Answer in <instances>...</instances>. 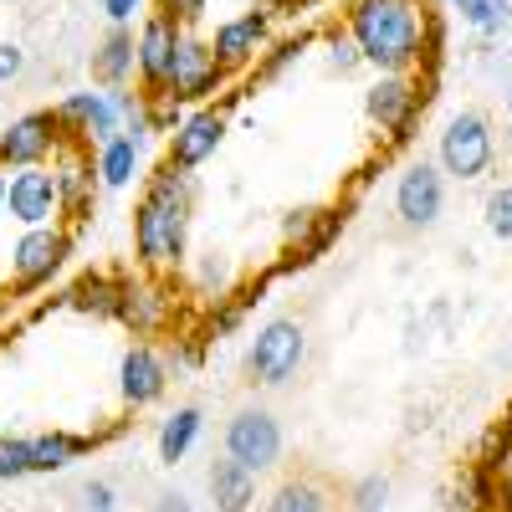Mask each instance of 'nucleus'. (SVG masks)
I'll list each match as a JSON object with an SVG mask.
<instances>
[{
    "label": "nucleus",
    "instance_id": "30",
    "mask_svg": "<svg viewBox=\"0 0 512 512\" xmlns=\"http://www.w3.org/2000/svg\"><path fill=\"white\" fill-rule=\"evenodd\" d=\"M180 108L185 103H175L169 93H144V128H149V134H175V128L185 123Z\"/></svg>",
    "mask_w": 512,
    "mask_h": 512
},
{
    "label": "nucleus",
    "instance_id": "16",
    "mask_svg": "<svg viewBox=\"0 0 512 512\" xmlns=\"http://www.w3.org/2000/svg\"><path fill=\"white\" fill-rule=\"evenodd\" d=\"M169 390V359L149 344H134L123 359H118V395L128 410H149L159 405Z\"/></svg>",
    "mask_w": 512,
    "mask_h": 512
},
{
    "label": "nucleus",
    "instance_id": "21",
    "mask_svg": "<svg viewBox=\"0 0 512 512\" xmlns=\"http://www.w3.org/2000/svg\"><path fill=\"white\" fill-rule=\"evenodd\" d=\"M118 303H123V272H88L67 287V308L103 323H118Z\"/></svg>",
    "mask_w": 512,
    "mask_h": 512
},
{
    "label": "nucleus",
    "instance_id": "2",
    "mask_svg": "<svg viewBox=\"0 0 512 512\" xmlns=\"http://www.w3.org/2000/svg\"><path fill=\"white\" fill-rule=\"evenodd\" d=\"M425 0H349L344 31L369 67L379 72H415L425 47Z\"/></svg>",
    "mask_w": 512,
    "mask_h": 512
},
{
    "label": "nucleus",
    "instance_id": "33",
    "mask_svg": "<svg viewBox=\"0 0 512 512\" xmlns=\"http://www.w3.org/2000/svg\"><path fill=\"white\" fill-rule=\"evenodd\" d=\"M384 502H390V477H384V472L359 477L354 492H349V507L354 512H384Z\"/></svg>",
    "mask_w": 512,
    "mask_h": 512
},
{
    "label": "nucleus",
    "instance_id": "19",
    "mask_svg": "<svg viewBox=\"0 0 512 512\" xmlns=\"http://www.w3.org/2000/svg\"><path fill=\"white\" fill-rule=\"evenodd\" d=\"M118 431H123V425H113V431H93V436H77V431H47V436H31V477L62 472V466H72L77 456H88L93 446L113 441Z\"/></svg>",
    "mask_w": 512,
    "mask_h": 512
},
{
    "label": "nucleus",
    "instance_id": "5",
    "mask_svg": "<svg viewBox=\"0 0 512 512\" xmlns=\"http://www.w3.org/2000/svg\"><path fill=\"white\" fill-rule=\"evenodd\" d=\"M67 256H72V231H67V226H31V231L16 241V251H11L16 282L0 292V297H11V303H16V297L47 287V282L67 267Z\"/></svg>",
    "mask_w": 512,
    "mask_h": 512
},
{
    "label": "nucleus",
    "instance_id": "37",
    "mask_svg": "<svg viewBox=\"0 0 512 512\" xmlns=\"http://www.w3.org/2000/svg\"><path fill=\"white\" fill-rule=\"evenodd\" d=\"M318 226V205H303V210H287L282 216V246H297V241H308Z\"/></svg>",
    "mask_w": 512,
    "mask_h": 512
},
{
    "label": "nucleus",
    "instance_id": "38",
    "mask_svg": "<svg viewBox=\"0 0 512 512\" xmlns=\"http://www.w3.org/2000/svg\"><path fill=\"white\" fill-rule=\"evenodd\" d=\"M200 359H205V338H200V333L175 338V349H169V364H175V369H200Z\"/></svg>",
    "mask_w": 512,
    "mask_h": 512
},
{
    "label": "nucleus",
    "instance_id": "36",
    "mask_svg": "<svg viewBox=\"0 0 512 512\" xmlns=\"http://www.w3.org/2000/svg\"><path fill=\"white\" fill-rule=\"evenodd\" d=\"M323 41H328V62H333L338 72H354V67H364V57H359V47H354V36H349L344 26L323 31Z\"/></svg>",
    "mask_w": 512,
    "mask_h": 512
},
{
    "label": "nucleus",
    "instance_id": "3",
    "mask_svg": "<svg viewBox=\"0 0 512 512\" xmlns=\"http://www.w3.org/2000/svg\"><path fill=\"white\" fill-rule=\"evenodd\" d=\"M431 88H436V77H420V72H379V82L364 93V113H369V123L384 134V144H390V149L410 144L420 113L431 108V98H436Z\"/></svg>",
    "mask_w": 512,
    "mask_h": 512
},
{
    "label": "nucleus",
    "instance_id": "45",
    "mask_svg": "<svg viewBox=\"0 0 512 512\" xmlns=\"http://www.w3.org/2000/svg\"><path fill=\"white\" fill-rule=\"evenodd\" d=\"M154 512H195V507H190V497H180V492H164V497L154 502Z\"/></svg>",
    "mask_w": 512,
    "mask_h": 512
},
{
    "label": "nucleus",
    "instance_id": "40",
    "mask_svg": "<svg viewBox=\"0 0 512 512\" xmlns=\"http://www.w3.org/2000/svg\"><path fill=\"white\" fill-rule=\"evenodd\" d=\"M21 72H26V52L16 41H0V82H16Z\"/></svg>",
    "mask_w": 512,
    "mask_h": 512
},
{
    "label": "nucleus",
    "instance_id": "26",
    "mask_svg": "<svg viewBox=\"0 0 512 512\" xmlns=\"http://www.w3.org/2000/svg\"><path fill=\"white\" fill-rule=\"evenodd\" d=\"M200 425H205L200 405H180L175 415H169V420L159 425V461H164V466L185 461V456H190V446H195V436H200Z\"/></svg>",
    "mask_w": 512,
    "mask_h": 512
},
{
    "label": "nucleus",
    "instance_id": "25",
    "mask_svg": "<svg viewBox=\"0 0 512 512\" xmlns=\"http://www.w3.org/2000/svg\"><path fill=\"white\" fill-rule=\"evenodd\" d=\"M451 512H497V472L487 466H461V477L446 492Z\"/></svg>",
    "mask_w": 512,
    "mask_h": 512
},
{
    "label": "nucleus",
    "instance_id": "17",
    "mask_svg": "<svg viewBox=\"0 0 512 512\" xmlns=\"http://www.w3.org/2000/svg\"><path fill=\"white\" fill-rule=\"evenodd\" d=\"M118 323L134 338H154L175 323V297H169L159 282H139L123 272V303H118Z\"/></svg>",
    "mask_w": 512,
    "mask_h": 512
},
{
    "label": "nucleus",
    "instance_id": "11",
    "mask_svg": "<svg viewBox=\"0 0 512 512\" xmlns=\"http://www.w3.org/2000/svg\"><path fill=\"white\" fill-rule=\"evenodd\" d=\"M226 456L246 472H267L282 461V425L272 410H236L226 425Z\"/></svg>",
    "mask_w": 512,
    "mask_h": 512
},
{
    "label": "nucleus",
    "instance_id": "6",
    "mask_svg": "<svg viewBox=\"0 0 512 512\" xmlns=\"http://www.w3.org/2000/svg\"><path fill=\"white\" fill-rule=\"evenodd\" d=\"M441 175L451 180H477L492 169V154H497V134H492V118L477 113V108H466L456 113L446 128H441Z\"/></svg>",
    "mask_w": 512,
    "mask_h": 512
},
{
    "label": "nucleus",
    "instance_id": "48",
    "mask_svg": "<svg viewBox=\"0 0 512 512\" xmlns=\"http://www.w3.org/2000/svg\"><path fill=\"white\" fill-rule=\"evenodd\" d=\"M451 6H461V11H466V6H472V0H451Z\"/></svg>",
    "mask_w": 512,
    "mask_h": 512
},
{
    "label": "nucleus",
    "instance_id": "7",
    "mask_svg": "<svg viewBox=\"0 0 512 512\" xmlns=\"http://www.w3.org/2000/svg\"><path fill=\"white\" fill-rule=\"evenodd\" d=\"M62 144H67V128L57 108H31L11 128H0V169H36V164L57 159Z\"/></svg>",
    "mask_w": 512,
    "mask_h": 512
},
{
    "label": "nucleus",
    "instance_id": "47",
    "mask_svg": "<svg viewBox=\"0 0 512 512\" xmlns=\"http://www.w3.org/2000/svg\"><path fill=\"white\" fill-rule=\"evenodd\" d=\"M507 139H512V103H507Z\"/></svg>",
    "mask_w": 512,
    "mask_h": 512
},
{
    "label": "nucleus",
    "instance_id": "46",
    "mask_svg": "<svg viewBox=\"0 0 512 512\" xmlns=\"http://www.w3.org/2000/svg\"><path fill=\"white\" fill-rule=\"evenodd\" d=\"M6 185H11V180H6V169H0V210H6Z\"/></svg>",
    "mask_w": 512,
    "mask_h": 512
},
{
    "label": "nucleus",
    "instance_id": "18",
    "mask_svg": "<svg viewBox=\"0 0 512 512\" xmlns=\"http://www.w3.org/2000/svg\"><path fill=\"white\" fill-rule=\"evenodd\" d=\"M57 118L67 128V139H93L98 149L118 139V108L108 93H67L57 103Z\"/></svg>",
    "mask_w": 512,
    "mask_h": 512
},
{
    "label": "nucleus",
    "instance_id": "27",
    "mask_svg": "<svg viewBox=\"0 0 512 512\" xmlns=\"http://www.w3.org/2000/svg\"><path fill=\"white\" fill-rule=\"evenodd\" d=\"M267 512H333V497L323 482L313 477H287L272 497H267Z\"/></svg>",
    "mask_w": 512,
    "mask_h": 512
},
{
    "label": "nucleus",
    "instance_id": "20",
    "mask_svg": "<svg viewBox=\"0 0 512 512\" xmlns=\"http://www.w3.org/2000/svg\"><path fill=\"white\" fill-rule=\"evenodd\" d=\"M349 200L344 205H323L318 210V226H313V236L308 241H297V246H287L282 251V262H277V277H287V272H303V267H313L318 262V256L338 241V236H344V226H349Z\"/></svg>",
    "mask_w": 512,
    "mask_h": 512
},
{
    "label": "nucleus",
    "instance_id": "23",
    "mask_svg": "<svg viewBox=\"0 0 512 512\" xmlns=\"http://www.w3.org/2000/svg\"><path fill=\"white\" fill-rule=\"evenodd\" d=\"M144 134L149 128L144 123H134L128 134H118V139H108L103 149H98V180L108 185V190H123V185H134V169H139V149H144Z\"/></svg>",
    "mask_w": 512,
    "mask_h": 512
},
{
    "label": "nucleus",
    "instance_id": "14",
    "mask_svg": "<svg viewBox=\"0 0 512 512\" xmlns=\"http://www.w3.org/2000/svg\"><path fill=\"white\" fill-rule=\"evenodd\" d=\"M441 210H446V175L436 164H410L395 185V216L405 226L425 231V226L441 221Z\"/></svg>",
    "mask_w": 512,
    "mask_h": 512
},
{
    "label": "nucleus",
    "instance_id": "31",
    "mask_svg": "<svg viewBox=\"0 0 512 512\" xmlns=\"http://www.w3.org/2000/svg\"><path fill=\"white\" fill-rule=\"evenodd\" d=\"M461 16H466V26H477L482 36H497V31L512 26V6H507V0H472Z\"/></svg>",
    "mask_w": 512,
    "mask_h": 512
},
{
    "label": "nucleus",
    "instance_id": "22",
    "mask_svg": "<svg viewBox=\"0 0 512 512\" xmlns=\"http://www.w3.org/2000/svg\"><path fill=\"white\" fill-rule=\"evenodd\" d=\"M205 487H210V502H216L221 512H246V507L256 502V472H246V466L231 461V456L210 461Z\"/></svg>",
    "mask_w": 512,
    "mask_h": 512
},
{
    "label": "nucleus",
    "instance_id": "8",
    "mask_svg": "<svg viewBox=\"0 0 512 512\" xmlns=\"http://www.w3.org/2000/svg\"><path fill=\"white\" fill-rule=\"evenodd\" d=\"M180 41H185V26L169 16V11H154V16L139 26L134 72H139V88H144V93H164V88H169V67H175Z\"/></svg>",
    "mask_w": 512,
    "mask_h": 512
},
{
    "label": "nucleus",
    "instance_id": "41",
    "mask_svg": "<svg viewBox=\"0 0 512 512\" xmlns=\"http://www.w3.org/2000/svg\"><path fill=\"white\" fill-rule=\"evenodd\" d=\"M159 11H169L180 26H195L205 16V0H159Z\"/></svg>",
    "mask_w": 512,
    "mask_h": 512
},
{
    "label": "nucleus",
    "instance_id": "12",
    "mask_svg": "<svg viewBox=\"0 0 512 512\" xmlns=\"http://www.w3.org/2000/svg\"><path fill=\"white\" fill-rule=\"evenodd\" d=\"M267 31H272V6H251V11L216 26L210 52H216V62L226 67V77L256 67V57H262V47H267Z\"/></svg>",
    "mask_w": 512,
    "mask_h": 512
},
{
    "label": "nucleus",
    "instance_id": "39",
    "mask_svg": "<svg viewBox=\"0 0 512 512\" xmlns=\"http://www.w3.org/2000/svg\"><path fill=\"white\" fill-rule=\"evenodd\" d=\"M82 507H88V512H118L113 482H88V487H82Z\"/></svg>",
    "mask_w": 512,
    "mask_h": 512
},
{
    "label": "nucleus",
    "instance_id": "32",
    "mask_svg": "<svg viewBox=\"0 0 512 512\" xmlns=\"http://www.w3.org/2000/svg\"><path fill=\"white\" fill-rule=\"evenodd\" d=\"M241 318H246V303H241V292H236V297H226V303H216V308L205 313L200 338H205V344H210V338H226V333L241 328Z\"/></svg>",
    "mask_w": 512,
    "mask_h": 512
},
{
    "label": "nucleus",
    "instance_id": "28",
    "mask_svg": "<svg viewBox=\"0 0 512 512\" xmlns=\"http://www.w3.org/2000/svg\"><path fill=\"white\" fill-rule=\"evenodd\" d=\"M313 41H318V31H292V36L272 41V47H267L262 57H256V82H277L297 57H303V52L313 47Z\"/></svg>",
    "mask_w": 512,
    "mask_h": 512
},
{
    "label": "nucleus",
    "instance_id": "13",
    "mask_svg": "<svg viewBox=\"0 0 512 512\" xmlns=\"http://www.w3.org/2000/svg\"><path fill=\"white\" fill-rule=\"evenodd\" d=\"M6 210L31 231V226H57L62 216V200H57V175L47 164L36 169H16L11 185H6Z\"/></svg>",
    "mask_w": 512,
    "mask_h": 512
},
{
    "label": "nucleus",
    "instance_id": "42",
    "mask_svg": "<svg viewBox=\"0 0 512 512\" xmlns=\"http://www.w3.org/2000/svg\"><path fill=\"white\" fill-rule=\"evenodd\" d=\"M103 11H108L113 26H128V16L139 11V0H103Z\"/></svg>",
    "mask_w": 512,
    "mask_h": 512
},
{
    "label": "nucleus",
    "instance_id": "15",
    "mask_svg": "<svg viewBox=\"0 0 512 512\" xmlns=\"http://www.w3.org/2000/svg\"><path fill=\"white\" fill-rule=\"evenodd\" d=\"M52 175H57V200H62V216L67 221H93V200H98V164L77 149V139L62 144L57 164H52Z\"/></svg>",
    "mask_w": 512,
    "mask_h": 512
},
{
    "label": "nucleus",
    "instance_id": "9",
    "mask_svg": "<svg viewBox=\"0 0 512 512\" xmlns=\"http://www.w3.org/2000/svg\"><path fill=\"white\" fill-rule=\"evenodd\" d=\"M226 123H231V108L221 103H200L195 113H185V123L175 128V134H169V164L175 169H185V175H195V169L216 154L221 144H226Z\"/></svg>",
    "mask_w": 512,
    "mask_h": 512
},
{
    "label": "nucleus",
    "instance_id": "24",
    "mask_svg": "<svg viewBox=\"0 0 512 512\" xmlns=\"http://www.w3.org/2000/svg\"><path fill=\"white\" fill-rule=\"evenodd\" d=\"M134 31L128 26H113L103 41H98V52H93V77L103 82V88H123L128 77H134Z\"/></svg>",
    "mask_w": 512,
    "mask_h": 512
},
{
    "label": "nucleus",
    "instance_id": "43",
    "mask_svg": "<svg viewBox=\"0 0 512 512\" xmlns=\"http://www.w3.org/2000/svg\"><path fill=\"white\" fill-rule=\"evenodd\" d=\"M497 512H512V461L497 472Z\"/></svg>",
    "mask_w": 512,
    "mask_h": 512
},
{
    "label": "nucleus",
    "instance_id": "1",
    "mask_svg": "<svg viewBox=\"0 0 512 512\" xmlns=\"http://www.w3.org/2000/svg\"><path fill=\"white\" fill-rule=\"evenodd\" d=\"M190 210H195V185L185 169L159 164L139 205H134V262L144 272H169L185 262V236H190Z\"/></svg>",
    "mask_w": 512,
    "mask_h": 512
},
{
    "label": "nucleus",
    "instance_id": "44",
    "mask_svg": "<svg viewBox=\"0 0 512 512\" xmlns=\"http://www.w3.org/2000/svg\"><path fill=\"white\" fill-rule=\"evenodd\" d=\"M323 0H272V16H297V11H313Z\"/></svg>",
    "mask_w": 512,
    "mask_h": 512
},
{
    "label": "nucleus",
    "instance_id": "34",
    "mask_svg": "<svg viewBox=\"0 0 512 512\" xmlns=\"http://www.w3.org/2000/svg\"><path fill=\"white\" fill-rule=\"evenodd\" d=\"M31 477V436H6L0 441V482Z\"/></svg>",
    "mask_w": 512,
    "mask_h": 512
},
{
    "label": "nucleus",
    "instance_id": "4",
    "mask_svg": "<svg viewBox=\"0 0 512 512\" xmlns=\"http://www.w3.org/2000/svg\"><path fill=\"white\" fill-rule=\"evenodd\" d=\"M303 354H308L303 323H297V318H272L267 328H256V338H251L246 374H251V384L277 390V384H287L297 369H303Z\"/></svg>",
    "mask_w": 512,
    "mask_h": 512
},
{
    "label": "nucleus",
    "instance_id": "35",
    "mask_svg": "<svg viewBox=\"0 0 512 512\" xmlns=\"http://www.w3.org/2000/svg\"><path fill=\"white\" fill-rule=\"evenodd\" d=\"M482 216H487V231L497 241H512V185H497L482 205Z\"/></svg>",
    "mask_w": 512,
    "mask_h": 512
},
{
    "label": "nucleus",
    "instance_id": "10",
    "mask_svg": "<svg viewBox=\"0 0 512 512\" xmlns=\"http://www.w3.org/2000/svg\"><path fill=\"white\" fill-rule=\"evenodd\" d=\"M226 88V67L216 62V52H210V41L200 36H185L180 52H175V67H169V98L175 103H210Z\"/></svg>",
    "mask_w": 512,
    "mask_h": 512
},
{
    "label": "nucleus",
    "instance_id": "29",
    "mask_svg": "<svg viewBox=\"0 0 512 512\" xmlns=\"http://www.w3.org/2000/svg\"><path fill=\"white\" fill-rule=\"evenodd\" d=\"M512 461V405L502 410V420H492L477 451H472V466H487V472H502V466Z\"/></svg>",
    "mask_w": 512,
    "mask_h": 512
}]
</instances>
